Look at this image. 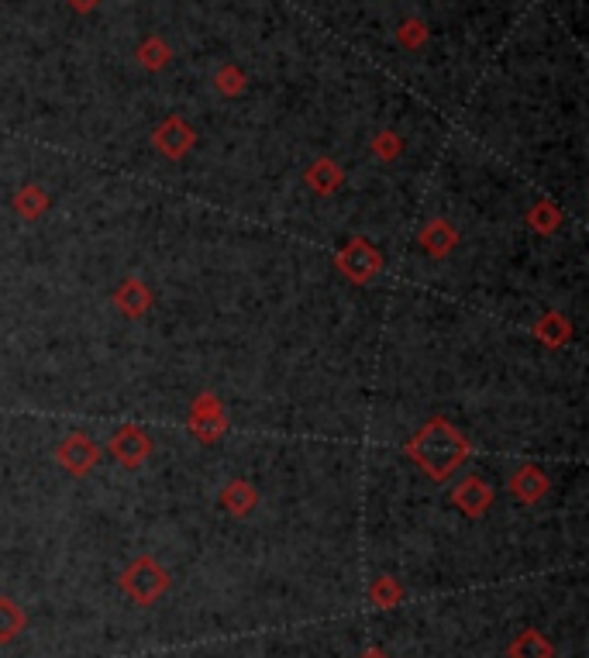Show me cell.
<instances>
[{
  "label": "cell",
  "mask_w": 589,
  "mask_h": 658,
  "mask_svg": "<svg viewBox=\"0 0 589 658\" xmlns=\"http://www.w3.org/2000/svg\"><path fill=\"white\" fill-rule=\"evenodd\" d=\"M414 448H417V459H421L434 476H441L448 466H455V462L462 459V441L455 431H448L445 424H431V428L417 438Z\"/></svg>",
  "instance_id": "1"
},
{
  "label": "cell",
  "mask_w": 589,
  "mask_h": 658,
  "mask_svg": "<svg viewBox=\"0 0 589 658\" xmlns=\"http://www.w3.org/2000/svg\"><path fill=\"white\" fill-rule=\"evenodd\" d=\"M124 590L135 596L138 603H152L155 596L166 590V572L159 569L152 559H138L124 576Z\"/></svg>",
  "instance_id": "2"
},
{
  "label": "cell",
  "mask_w": 589,
  "mask_h": 658,
  "mask_svg": "<svg viewBox=\"0 0 589 658\" xmlns=\"http://www.w3.org/2000/svg\"><path fill=\"white\" fill-rule=\"evenodd\" d=\"M59 459H62V466H66V469H73V472H87V469L93 466V462H97V448H93L87 438L73 435V438L62 441Z\"/></svg>",
  "instance_id": "3"
},
{
  "label": "cell",
  "mask_w": 589,
  "mask_h": 658,
  "mask_svg": "<svg viewBox=\"0 0 589 658\" xmlns=\"http://www.w3.org/2000/svg\"><path fill=\"white\" fill-rule=\"evenodd\" d=\"M145 452H149V441H145V435H138L135 428L118 431V435H114V455H118V459H124V462H138Z\"/></svg>",
  "instance_id": "4"
},
{
  "label": "cell",
  "mask_w": 589,
  "mask_h": 658,
  "mask_svg": "<svg viewBox=\"0 0 589 658\" xmlns=\"http://www.w3.org/2000/svg\"><path fill=\"white\" fill-rule=\"evenodd\" d=\"M190 138H193V135L186 131L183 121H169V125L159 131V145L169 152V156H180L186 145H190Z\"/></svg>",
  "instance_id": "5"
},
{
  "label": "cell",
  "mask_w": 589,
  "mask_h": 658,
  "mask_svg": "<svg viewBox=\"0 0 589 658\" xmlns=\"http://www.w3.org/2000/svg\"><path fill=\"white\" fill-rule=\"evenodd\" d=\"M25 627V617H21L18 603L11 600H0V641H11L14 634Z\"/></svg>",
  "instance_id": "6"
},
{
  "label": "cell",
  "mask_w": 589,
  "mask_h": 658,
  "mask_svg": "<svg viewBox=\"0 0 589 658\" xmlns=\"http://www.w3.org/2000/svg\"><path fill=\"white\" fill-rule=\"evenodd\" d=\"M514 658H552V648H548V641L541 634L527 631L514 645Z\"/></svg>",
  "instance_id": "7"
},
{
  "label": "cell",
  "mask_w": 589,
  "mask_h": 658,
  "mask_svg": "<svg viewBox=\"0 0 589 658\" xmlns=\"http://www.w3.org/2000/svg\"><path fill=\"white\" fill-rule=\"evenodd\" d=\"M545 490V479L534 476V469H527L517 476V493H521L524 500H538V493Z\"/></svg>",
  "instance_id": "8"
},
{
  "label": "cell",
  "mask_w": 589,
  "mask_h": 658,
  "mask_svg": "<svg viewBox=\"0 0 589 658\" xmlns=\"http://www.w3.org/2000/svg\"><path fill=\"white\" fill-rule=\"evenodd\" d=\"M90 4H97V0H76V7H90Z\"/></svg>",
  "instance_id": "9"
},
{
  "label": "cell",
  "mask_w": 589,
  "mask_h": 658,
  "mask_svg": "<svg viewBox=\"0 0 589 658\" xmlns=\"http://www.w3.org/2000/svg\"><path fill=\"white\" fill-rule=\"evenodd\" d=\"M362 658H383V655H379V652H369V655H362Z\"/></svg>",
  "instance_id": "10"
}]
</instances>
